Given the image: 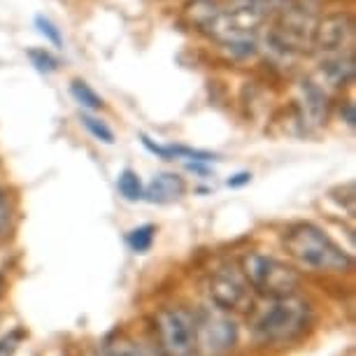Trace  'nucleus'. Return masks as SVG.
Here are the masks:
<instances>
[{"instance_id": "obj_22", "label": "nucleus", "mask_w": 356, "mask_h": 356, "mask_svg": "<svg viewBox=\"0 0 356 356\" xmlns=\"http://www.w3.org/2000/svg\"><path fill=\"white\" fill-rule=\"evenodd\" d=\"M0 293H3V277H0Z\"/></svg>"}, {"instance_id": "obj_21", "label": "nucleus", "mask_w": 356, "mask_h": 356, "mask_svg": "<svg viewBox=\"0 0 356 356\" xmlns=\"http://www.w3.org/2000/svg\"><path fill=\"white\" fill-rule=\"evenodd\" d=\"M252 182V172H238V175H233L231 179H228V186L231 189H240V186H245V184H250Z\"/></svg>"}, {"instance_id": "obj_9", "label": "nucleus", "mask_w": 356, "mask_h": 356, "mask_svg": "<svg viewBox=\"0 0 356 356\" xmlns=\"http://www.w3.org/2000/svg\"><path fill=\"white\" fill-rule=\"evenodd\" d=\"M321 77L331 86H345L354 77V56L352 54H338V56H324L321 61Z\"/></svg>"}, {"instance_id": "obj_7", "label": "nucleus", "mask_w": 356, "mask_h": 356, "mask_svg": "<svg viewBox=\"0 0 356 356\" xmlns=\"http://www.w3.org/2000/svg\"><path fill=\"white\" fill-rule=\"evenodd\" d=\"M210 298L219 310H243L250 303V284L240 275L219 270L210 280Z\"/></svg>"}, {"instance_id": "obj_8", "label": "nucleus", "mask_w": 356, "mask_h": 356, "mask_svg": "<svg viewBox=\"0 0 356 356\" xmlns=\"http://www.w3.org/2000/svg\"><path fill=\"white\" fill-rule=\"evenodd\" d=\"M184 191H186V182L177 172H159V175H154V179L147 184L143 198H147L149 203L165 205V203L179 200L184 196Z\"/></svg>"}, {"instance_id": "obj_19", "label": "nucleus", "mask_w": 356, "mask_h": 356, "mask_svg": "<svg viewBox=\"0 0 356 356\" xmlns=\"http://www.w3.org/2000/svg\"><path fill=\"white\" fill-rule=\"evenodd\" d=\"M10 226H12V203L3 193V189H0V240L8 235Z\"/></svg>"}, {"instance_id": "obj_14", "label": "nucleus", "mask_w": 356, "mask_h": 356, "mask_svg": "<svg viewBox=\"0 0 356 356\" xmlns=\"http://www.w3.org/2000/svg\"><path fill=\"white\" fill-rule=\"evenodd\" d=\"M105 356H156L149 347L143 342H136L131 338H119L105 345Z\"/></svg>"}, {"instance_id": "obj_18", "label": "nucleus", "mask_w": 356, "mask_h": 356, "mask_svg": "<svg viewBox=\"0 0 356 356\" xmlns=\"http://www.w3.org/2000/svg\"><path fill=\"white\" fill-rule=\"evenodd\" d=\"M35 26H38V31L42 33V35L49 40V42L54 47H63V38H61V33H58V29L54 26L49 19H44V17H35Z\"/></svg>"}, {"instance_id": "obj_2", "label": "nucleus", "mask_w": 356, "mask_h": 356, "mask_svg": "<svg viewBox=\"0 0 356 356\" xmlns=\"http://www.w3.org/2000/svg\"><path fill=\"white\" fill-rule=\"evenodd\" d=\"M307 321H310V307L305 300L296 298L293 293L277 296L270 298L264 310L259 312L254 321V333L259 342L266 345H282V342H291L305 331Z\"/></svg>"}, {"instance_id": "obj_11", "label": "nucleus", "mask_w": 356, "mask_h": 356, "mask_svg": "<svg viewBox=\"0 0 356 356\" xmlns=\"http://www.w3.org/2000/svg\"><path fill=\"white\" fill-rule=\"evenodd\" d=\"M221 10H224V5H221L219 0H189L184 8V19L193 29L205 33L207 26L219 17Z\"/></svg>"}, {"instance_id": "obj_13", "label": "nucleus", "mask_w": 356, "mask_h": 356, "mask_svg": "<svg viewBox=\"0 0 356 356\" xmlns=\"http://www.w3.org/2000/svg\"><path fill=\"white\" fill-rule=\"evenodd\" d=\"M154 238H156V226L152 224H143L138 228H133V231L126 235V245H129L131 252L136 254H145L152 250L154 245Z\"/></svg>"}, {"instance_id": "obj_15", "label": "nucleus", "mask_w": 356, "mask_h": 356, "mask_svg": "<svg viewBox=\"0 0 356 356\" xmlns=\"http://www.w3.org/2000/svg\"><path fill=\"white\" fill-rule=\"evenodd\" d=\"M70 96L77 100L79 105L84 107V110H91V112H96L100 110L105 103H103V98L98 96L96 91L91 89L89 84L82 82V79H72V84H70Z\"/></svg>"}, {"instance_id": "obj_10", "label": "nucleus", "mask_w": 356, "mask_h": 356, "mask_svg": "<svg viewBox=\"0 0 356 356\" xmlns=\"http://www.w3.org/2000/svg\"><path fill=\"white\" fill-rule=\"evenodd\" d=\"M326 91L317 82H303L300 84V105H303L305 117L310 124H321L326 117Z\"/></svg>"}, {"instance_id": "obj_16", "label": "nucleus", "mask_w": 356, "mask_h": 356, "mask_svg": "<svg viewBox=\"0 0 356 356\" xmlns=\"http://www.w3.org/2000/svg\"><path fill=\"white\" fill-rule=\"evenodd\" d=\"M82 126L91 133V138H96L103 145H114V133L105 122H100L93 114H82Z\"/></svg>"}, {"instance_id": "obj_4", "label": "nucleus", "mask_w": 356, "mask_h": 356, "mask_svg": "<svg viewBox=\"0 0 356 356\" xmlns=\"http://www.w3.org/2000/svg\"><path fill=\"white\" fill-rule=\"evenodd\" d=\"M156 331L163 356H193L196 354V324L189 312L168 307L156 314Z\"/></svg>"}, {"instance_id": "obj_1", "label": "nucleus", "mask_w": 356, "mask_h": 356, "mask_svg": "<svg viewBox=\"0 0 356 356\" xmlns=\"http://www.w3.org/2000/svg\"><path fill=\"white\" fill-rule=\"evenodd\" d=\"M284 247L293 261L312 273H347L352 270V257L335 245L314 224H296L284 233Z\"/></svg>"}, {"instance_id": "obj_5", "label": "nucleus", "mask_w": 356, "mask_h": 356, "mask_svg": "<svg viewBox=\"0 0 356 356\" xmlns=\"http://www.w3.org/2000/svg\"><path fill=\"white\" fill-rule=\"evenodd\" d=\"M354 47V17L349 12H335V15L321 17L314 24L312 49L324 56H338V54H352Z\"/></svg>"}, {"instance_id": "obj_3", "label": "nucleus", "mask_w": 356, "mask_h": 356, "mask_svg": "<svg viewBox=\"0 0 356 356\" xmlns=\"http://www.w3.org/2000/svg\"><path fill=\"white\" fill-rule=\"evenodd\" d=\"M243 275L252 289L270 296V298L293 293V289L298 286V273L291 266L259 252L247 254L243 259Z\"/></svg>"}, {"instance_id": "obj_6", "label": "nucleus", "mask_w": 356, "mask_h": 356, "mask_svg": "<svg viewBox=\"0 0 356 356\" xmlns=\"http://www.w3.org/2000/svg\"><path fill=\"white\" fill-rule=\"evenodd\" d=\"M193 324H196V340L212 356L226 354L238 340V328L221 312L205 310L198 319H193Z\"/></svg>"}, {"instance_id": "obj_17", "label": "nucleus", "mask_w": 356, "mask_h": 356, "mask_svg": "<svg viewBox=\"0 0 356 356\" xmlns=\"http://www.w3.org/2000/svg\"><path fill=\"white\" fill-rule=\"evenodd\" d=\"M29 58L35 65V70L44 72V75H51V72L58 70V61L47 49H29Z\"/></svg>"}, {"instance_id": "obj_20", "label": "nucleus", "mask_w": 356, "mask_h": 356, "mask_svg": "<svg viewBox=\"0 0 356 356\" xmlns=\"http://www.w3.org/2000/svg\"><path fill=\"white\" fill-rule=\"evenodd\" d=\"M22 340H24L22 331H12L10 335H5V338L0 340V356H15L19 345H22Z\"/></svg>"}, {"instance_id": "obj_12", "label": "nucleus", "mask_w": 356, "mask_h": 356, "mask_svg": "<svg viewBox=\"0 0 356 356\" xmlns=\"http://www.w3.org/2000/svg\"><path fill=\"white\" fill-rule=\"evenodd\" d=\"M117 189L126 200H131V203H138V200H143L145 196L143 179H140V175L136 170H131V168H126V170H122V175H119Z\"/></svg>"}]
</instances>
